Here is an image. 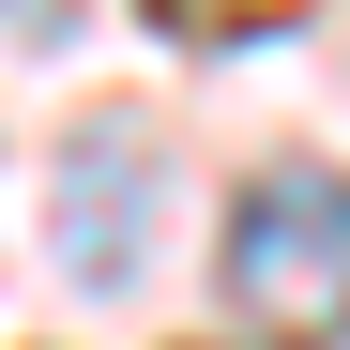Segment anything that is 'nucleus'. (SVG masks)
I'll return each instance as SVG.
<instances>
[{
    "label": "nucleus",
    "mask_w": 350,
    "mask_h": 350,
    "mask_svg": "<svg viewBox=\"0 0 350 350\" xmlns=\"http://www.w3.org/2000/svg\"><path fill=\"white\" fill-rule=\"evenodd\" d=\"M213 289L259 350H335L350 335V183L335 167H274V183L228 198V244H213Z\"/></svg>",
    "instance_id": "nucleus-1"
}]
</instances>
